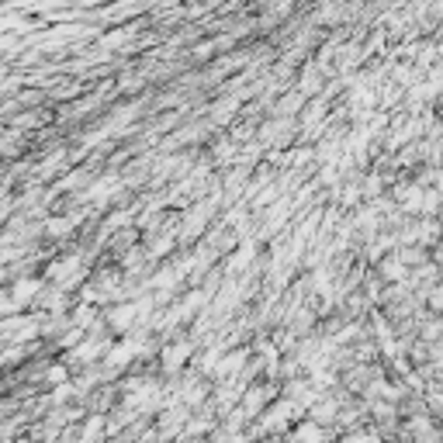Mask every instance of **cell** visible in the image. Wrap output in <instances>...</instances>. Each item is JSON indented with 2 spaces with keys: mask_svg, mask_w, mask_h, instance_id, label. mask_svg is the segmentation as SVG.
Here are the masks:
<instances>
[{
  "mask_svg": "<svg viewBox=\"0 0 443 443\" xmlns=\"http://www.w3.org/2000/svg\"><path fill=\"white\" fill-rule=\"evenodd\" d=\"M45 291V277H18V281H11V294H14V301H18V308L25 312V308H35V301H39V294Z\"/></svg>",
  "mask_w": 443,
  "mask_h": 443,
  "instance_id": "cell-1",
  "label": "cell"
},
{
  "mask_svg": "<svg viewBox=\"0 0 443 443\" xmlns=\"http://www.w3.org/2000/svg\"><path fill=\"white\" fill-rule=\"evenodd\" d=\"M191 357H194V343H191V339H173V343L163 347V370H166V374H177Z\"/></svg>",
  "mask_w": 443,
  "mask_h": 443,
  "instance_id": "cell-2",
  "label": "cell"
},
{
  "mask_svg": "<svg viewBox=\"0 0 443 443\" xmlns=\"http://www.w3.org/2000/svg\"><path fill=\"white\" fill-rule=\"evenodd\" d=\"M323 440H325V430L316 426L312 419H305V423L294 430V443H323Z\"/></svg>",
  "mask_w": 443,
  "mask_h": 443,
  "instance_id": "cell-3",
  "label": "cell"
}]
</instances>
